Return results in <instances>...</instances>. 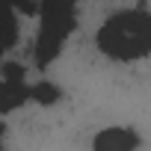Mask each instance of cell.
Instances as JSON below:
<instances>
[{"label": "cell", "instance_id": "1", "mask_svg": "<svg viewBox=\"0 0 151 151\" xmlns=\"http://www.w3.org/2000/svg\"><path fill=\"white\" fill-rule=\"evenodd\" d=\"M95 45L104 56L116 59V62H136L145 59L151 50V18L145 6H133V9H122L113 12L98 36Z\"/></svg>", "mask_w": 151, "mask_h": 151}, {"label": "cell", "instance_id": "2", "mask_svg": "<svg viewBox=\"0 0 151 151\" xmlns=\"http://www.w3.org/2000/svg\"><path fill=\"white\" fill-rule=\"evenodd\" d=\"M74 9L77 0H39V39L33 47L36 68H47L65 47V39L74 30Z\"/></svg>", "mask_w": 151, "mask_h": 151}, {"label": "cell", "instance_id": "3", "mask_svg": "<svg viewBox=\"0 0 151 151\" xmlns=\"http://www.w3.org/2000/svg\"><path fill=\"white\" fill-rule=\"evenodd\" d=\"M136 148H139V133L122 124L104 127L92 139V151H136Z\"/></svg>", "mask_w": 151, "mask_h": 151}, {"label": "cell", "instance_id": "4", "mask_svg": "<svg viewBox=\"0 0 151 151\" xmlns=\"http://www.w3.org/2000/svg\"><path fill=\"white\" fill-rule=\"evenodd\" d=\"M30 101L27 80H3L0 83V116H9Z\"/></svg>", "mask_w": 151, "mask_h": 151}, {"label": "cell", "instance_id": "5", "mask_svg": "<svg viewBox=\"0 0 151 151\" xmlns=\"http://www.w3.org/2000/svg\"><path fill=\"white\" fill-rule=\"evenodd\" d=\"M62 98V89L50 80H39L36 86H30V101H36L39 107H53Z\"/></svg>", "mask_w": 151, "mask_h": 151}, {"label": "cell", "instance_id": "6", "mask_svg": "<svg viewBox=\"0 0 151 151\" xmlns=\"http://www.w3.org/2000/svg\"><path fill=\"white\" fill-rule=\"evenodd\" d=\"M0 68H3V80H27V71L21 62H6Z\"/></svg>", "mask_w": 151, "mask_h": 151}, {"label": "cell", "instance_id": "7", "mask_svg": "<svg viewBox=\"0 0 151 151\" xmlns=\"http://www.w3.org/2000/svg\"><path fill=\"white\" fill-rule=\"evenodd\" d=\"M3 133H6V127H3V122H0V148H3Z\"/></svg>", "mask_w": 151, "mask_h": 151}]
</instances>
